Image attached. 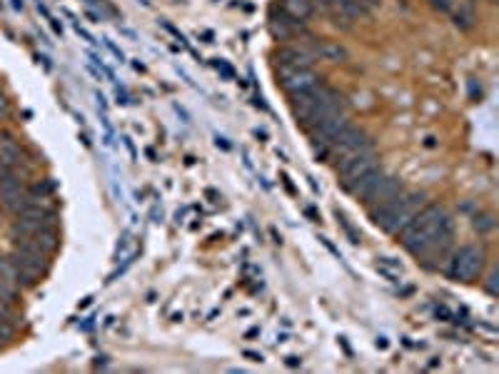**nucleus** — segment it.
Segmentation results:
<instances>
[{
  "label": "nucleus",
  "mask_w": 499,
  "mask_h": 374,
  "mask_svg": "<svg viewBox=\"0 0 499 374\" xmlns=\"http://www.w3.org/2000/svg\"><path fill=\"white\" fill-rule=\"evenodd\" d=\"M397 237H400L402 247L407 249V252H412L417 257H427L452 247L454 227L442 205H425L397 233Z\"/></svg>",
  "instance_id": "obj_1"
},
{
  "label": "nucleus",
  "mask_w": 499,
  "mask_h": 374,
  "mask_svg": "<svg viewBox=\"0 0 499 374\" xmlns=\"http://www.w3.org/2000/svg\"><path fill=\"white\" fill-rule=\"evenodd\" d=\"M425 195L422 193H402L397 198L387 200V202H379L374 207H370V217L374 220V225L382 227L385 233L397 235L402 227L407 225L414 215H417L422 207H425Z\"/></svg>",
  "instance_id": "obj_2"
},
{
  "label": "nucleus",
  "mask_w": 499,
  "mask_h": 374,
  "mask_svg": "<svg viewBox=\"0 0 499 374\" xmlns=\"http://www.w3.org/2000/svg\"><path fill=\"white\" fill-rule=\"evenodd\" d=\"M484 270V249H479L477 244H465L459 247L452 255L447 267V275L454 282H472L475 277H479Z\"/></svg>",
  "instance_id": "obj_3"
},
{
  "label": "nucleus",
  "mask_w": 499,
  "mask_h": 374,
  "mask_svg": "<svg viewBox=\"0 0 499 374\" xmlns=\"http://www.w3.org/2000/svg\"><path fill=\"white\" fill-rule=\"evenodd\" d=\"M350 125V120H347V115H332V118H325L320 120L317 125H312L310 130V140L312 145H315V155L317 158H325V155L330 153V148H332V142L337 140V135Z\"/></svg>",
  "instance_id": "obj_4"
},
{
  "label": "nucleus",
  "mask_w": 499,
  "mask_h": 374,
  "mask_svg": "<svg viewBox=\"0 0 499 374\" xmlns=\"http://www.w3.org/2000/svg\"><path fill=\"white\" fill-rule=\"evenodd\" d=\"M332 90V88H328L325 83H317V85L307 88V90L302 92H295V95H290V105H293V115L295 120H297L300 125L304 127V123L310 120V115L315 113V108L320 105V100L328 92Z\"/></svg>",
  "instance_id": "obj_5"
},
{
  "label": "nucleus",
  "mask_w": 499,
  "mask_h": 374,
  "mask_svg": "<svg viewBox=\"0 0 499 374\" xmlns=\"http://www.w3.org/2000/svg\"><path fill=\"white\" fill-rule=\"evenodd\" d=\"M322 83V78L315 73L312 68H280V85L287 95H295V92H302L307 88Z\"/></svg>",
  "instance_id": "obj_6"
},
{
  "label": "nucleus",
  "mask_w": 499,
  "mask_h": 374,
  "mask_svg": "<svg viewBox=\"0 0 499 374\" xmlns=\"http://www.w3.org/2000/svg\"><path fill=\"white\" fill-rule=\"evenodd\" d=\"M405 190H402V182L397 180V177H392V175H382L379 177V182L377 185L370 190L365 198H362V202L365 205H370V207H374V205H379V202H387V200H392V198H397V195H402Z\"/></svg>",
  "instance_id": "obj_7"
},
{
  "label": "nucleus",
  "mask_w": 499,
  "mask_h": 374,
  "mask_svg": "<svg viewBox=\"0 0 499 374\" xmlns=\"http://www.w3.org/2000/svg\"><path fill=\"white\" fill-rule=\"evenodd\" d=\"M372 167H377V155H374V153L362 155V158L352 160V162H347V165H342V167H339V170H337L339 182H342V187L352 185L357 177H362L365 172L372 170Z\"/></svg>",
  "instance_id": "obj_8"
},
{
  "label": "nucleus",
  "mask_w": 499,
  "mask_h": 374,
  "mask_svg": "<svg viewBox=\"0 0 499 374\" xmlns=\"http://www.w3.org/2000/svg\"><path fill=\"white\" fill-rule=\"evenodd\" d=\"M365 142H370V137L365 135V130H360V127H352V125H347V127H344V130L337 135V140L332 142L330 153H332V155H339V153H344V150L360 148V145H365Z\"/></svg>",
  "instance_id": "obj_9"
},
{
  "label": "nucleus",
  "mask_w": 499,
  "mask_h": 374,
  "mask_svg": "<svg viewBox=\"0 0 499 374\" xmlns=\"http://www.w3.org/2000/svg\"><path fill=\"white\" fill-rule=\"evenodd\" d=\"M277 60H280V68H310L315 62V55L302 48H282L277 50Z\"/></svg>",
  "instance_id": "obj_10"
},
{
  "label": "nucleus",
  "mask_w": 499,
  "mask_h": 374,
  "mask_svg": "<svg viewBox=\"0 0 499 374\" xmlns=\"http://www.w3.org/2000/svg\"><path fill=\"white\" fill-rule=\"evenodd\" d=\"M302 28H304L302 20H295V18H290L287 13H282L280 18H277V13H275V15L270 18V33L280 40L293 38V35H297Z\"/></svg>",
  "instance_id": "obj_11"
},
{
  "label": "nucleus",
  "mask_w": 499,
  "mask_h": 374,
  "mask_svg": "<svg viewBox=\"0 0 499 374\" xmlns=\"http://www.w3.org/2000/svg\"><path fill=\"white\" fill-rule=\"evenodd\" d=\"M382 175H385V172H382V167H379V165H377V167H372V170L365 172V175H362V177H357V180L352 182V185L344 187V190H347V193H350L352 198L362 200V198H365V195L370 193V190H372L374 185H377L379 177H382Z\"/></svg>",
  "instance_id": "obj_12"
},
{
  "label": "nucleus",
  "mask_w": 499,
  "mask_h": 374,
  "mask_svg": "<svg viewBox=\"0 0 499 374\" xmlns=\"http://www.w3.org/2000/svg\"><path fill=\"white\" fill-rule=\"evenodd\" d=\"M332 11H335V15L342 18V20H357V18L367 15L365 0H335Z\"/></svg>",
  "instance_id": "obj_13"
},
{
  "label": "nucleus",
  "mask_w": 499,
  "mask_h": 374,
  "mask_svg": "<svg viewBox=\"0 0 499 374\" xmlns=\"http://www.w3.org/2000/svg\"><path fill=\"white\" fill-rule=\"evenodd\" d=\"M0 162L6 165V167H15V165L23 162V150H20V145L15 142V137L6 135L0 137Z\"/></svg>",
  "instance_id": "obj_14"
},
{
  "label": "nucleus",
  "mask_w": 499,
  "mask_h": 374,
  "mask_svg": "<svg viewBox=\"0 0 499 374\" xmlns=\"http://www.w3.org/2000/svg\"><path fill=\"white\" fill-rule=\"evenodd\" d=\"M312 55L320 57V60H328V62L347 60V50H344L342 46H337V43H330V40H325V43H317L315 53H312Z\"/></svg>",
  "instance_id": "obj_15"
},
{
  "label": "nucleus",
  "mask_w": 499,
  "mask_h": 374,
  "mask_svg": "<svg viewBox=\"0 0 499 374\" xmlns=\"http://www.w3.org/2000/svg\"><path fill=\"white\" fill-rule=\"evenodd\" d=\"M282 11L290 18H295V20H302L304 23L312 15L315 6H312V0H282Z\"/></svg>",
  "instance_id": "obj_16"
},
{
  "label": "nucleus",
  "mask_w": 499,
  "mask_h": 374,
  "mask_svg": "<svg viewBox=\"0 0 499 374\" xmlns=\"http://www.w3.org/2000/svg\"><path fill=\"white\" fill-rule=\"evenodd\" d=\"M370 153H374V142L372 140L365 142V145H360V148H352V150H344V153H339V155H332V158H335V170H339L342 165L352 162V160L362 158V155H370Z\"/></svg>",
  "instance_id": "obj_17"
},
{
  "label": "nucleus",
  "mask_w": 499,
  "mask_h": 374,
  "mask_svg": "<svg viewBox=\"0 0 499 374\" xmlns=\"http://www.w3.org/2000/svg\"><path fill=\"white\" fill-rule=\"evenodd\" d=\"M449 13H454V23L462 25V28L470 30L475 25V6H472L470 0H459V8L454 6Z\"/></svg>",
  "instance_id": "obj_18"
},
{
  "label": "nucleus",
  "mask_w": 499,
  "mask_h": 374,
  "mask_svg": "<svg viewBox=\"0 0 499 374\" xmlns=\"http://www.w3.org/2000/svg\"><path fill=\"white\" fill-rule=\"evenodd\" d=\"M17 190H23V180H20L13 170L8 172V175L0 177V198H3V195L17 193Z\"/></svg>",
  "instance_id": "obj_19"
},
{
  "label": "nucleus",
  "mask_w": 499,
  "mask_h": 374,
  "mask_svg": "<svg viewBox=\"0 0 499 374\" xmlns=\"http://www.w3.org/2000/svg\"><path fill=\"white\" fill-rule=\"evenodd\" d=\"M0 277L8 279V282H13V284H20V275H17V267L10 257L0 255Z\"/></svg>",
  "instance_id": "obj_20"
},
{
  "label": "nucleus",
  "mask_w": 499,
  "mask_h": 374,
  "mask_svg": "<svg viewBox=\"0 0 499 374\" xmlns=\"http://www.w3.org/2000/svg\"><path fill=\"white\" fill-rule=\"evenodd\" d=\"M52 190H55V185H52L50 180H41V182H35L28 193L33 195V198H38V200H48L52 195Z\"/></svg>",
  "instance_id": "obj_21"
},
{
  "label": "nucleus",
  "mask_w": 499,
  "mask_h": 374,
  "mask_svg": "<svg viewBox=\"0 0 499 374\" xmlns=\"http://www.w3.org/2000/svg\"><path fill=\"white\" fill-rule=\"evenodd\" d=\"M17 284H13V282H8V279H3L0 277V300H6V302H10V305H15L17 302Z\"/></svg>",
  "instance_id": "obj_22"
},
{
  "label": "nucleus",
  "mask_w": 499,
  "mask_h": 374,
  "mask_svg": "<svg viewBox=\"0 0 499 374\" xmlns=\"http://www.w3.org/2000/svg\"><path fill=\"white\" fill-rule=\"evenodd\" d=\"M492 227H494V220L489 215H477L475 217V230H477V233L484 235V233H489Z\"/></svg>",
  "instance_id": "obj_23"
},
{
  "label": "nucleus",
  "mask_w": 499,
  "mask_h": 374,
  "mask_svg": "<svg viewBox=\"0 0 499 374\" xmlns=\"http://www.w3.org/2000/svg\"><path fill=\"white\" fill-rule=\"evenodd\" d=\"M213 65H215V70H218V73L223 75L225 80H235V70H232V65H227V62L220 60V57L213 62Z\"/></svg>",
  "instance_id": "obj_24"
},
{
  "label": "nucleus",
  "mask_w": 499,
  "mask_h": 374,
  "mask_svg": "<svg viewBox=\"0 0 499 374\" xmlns=\"http://www.w3.org/2000/svg\"><path fill=\"white\" fill-rule=\"evenodd\" d=\"M0 319H3V322H13V324H15V312H13L10 302L0 300Z\"/></svg>",
  "instance_id": "obj_25"
},
{
  "label": "nucleus",
  "mask_w": 499,
  "mask_h": 374,
  "mask_svg": "<svg viewBox=\"0 0 499 374\" xmlns=\"http://www.w3.org/2000/svg\"><path fill=\"white\" fill-rule=\"evenodd\" d=\"M379 265L387 267V270H395V272H400V275H402V270H405V267H402V262L395 260V257H379Z\"/></svg>",
  "instance_id": "obj_26"
},
{
  "label": "nucleus",
  "mask_w": 499,
  "mask_h": 374,
  "mask_svg": "<svg viewBox=\"0 0 499 374\" xmlns=\"http://www.w3.org/2000/svg\"><path fill=\"white\" fill-rule=\"evenodd\" d=\"M432 6L440 8V11H444V13H449L454 6H457V0H432Z\"/></svg>",
  "instance_id": "obj_27"
},
{
  "label": "nucleus",
  "mask_w": 499,
  "mask_h": 374,
  "mask_svg": "<svg viewBox=\"0 0 499 374\" xmlns=\"http://www.w3.org/2000/svg\"><path fill=\"white\" fill-rule=\"evenodd\" d=\"M105 46H108L110 48V53H113V55L115 57H118V60H125V55H122V50H120V48H118V46H115V43H113V40H108V38H105Z\"/></svg>",
  "instance_id": "obj_28"
},
{
  "label": "nucleus",
  "mask_w": 499,
  "mask_h": 374,
  "mask_svg": "<svg viewBox=\"0 0 499 374\" xmlns=\"http://www.w3.org/2000/svg\"><path fill=\"white\" fill-rule=\"evenodd\" d=\"M162 28H165V30H167V33H172V35H175V38H178V40H180V43H183V46H185V48H188V40H185V35H183V33H178V30L172 28V25H170V23H162Z\"/></svg>",
  "instance_id": "obj_29"
},
{
  "label": "nucleus",
  "mask_w": 499,
  "mask_h": 374,
  "mask_svg": "<svg viewBox=\"0 0 499 374\" xmlns=\"http://www.w3.org/2000/svg\"><path fill=\"white\" fill-rule=\"evenodd\" d=\"M87 3H90V6H98L103 15H110V13H113V11L108 8V3H105V0H87Z\"/></svg>",
  "instance_id": "obj_30"
},
{
  "label": "nucleus",
  "mask_w": 499,
  "mask_h": 374,
  "mask_svg": "<svg viewBox=\"0 0 499 374\" xmlns=\"http://www.w3.org/2000/svg\"><path fill=\"white\" fill-rule=\"evenodd\" d=\"M497 279H499V275H497V272L489 275V284H487L489 295H497Z\"/></svg>",
  "instance_id": "obj_31"
},
{
  "label": "nucleus",
  "mask_w": 499,
  "mask_h": 374,
  "mask_svg": "<svg viewBox=\"0 0 499 374\" xmlns=\"http://www.w3.org/2000/svg\"><path fill=\"white\" fill-rule=\"evenodd\" d=\"M122 140H125V148L130 150V158H132V160L138 158V153H135V145H132V140H130V137H122Z\"/></svg>",
  "instance_id": "obj_32"
},
{
  "label": "nucleus",
  "mask_w": 499,
  "mask_h": 374,
  "mask_svg": "<svg viewBox=\"0 0 499 374\" xmlns=\"http://www.w3.org/2000/svg\"><path fill=\"white\" fill-rule=\"evenodd\" d=\"M247 359H253V362H262V354H258V352H245Z\"/></svg>",
  "instance_id": "obj_33"
},
{
  "label": "nucleus",
  "mask_w": 499,
  "mask_h": 374,
  "mask_svg": "<svg viewBox=\"0 0 499 374\" xmlns=\"http://www.w3.org/2000/svg\"><path fill=\"white\" fill-rule=\"evenodd\" d=\"M287 367H300V359L297 357H287Z\"/></svg>",
  "instance_id": "obj_34"
},
{
  "label": "nucleus",
  "mask_w": 499,
  "mask_h": 374,
  "mask_svg": "<svg viewBox=\"0 0 499 374\" xmlns=\"http://www.w3.org/2000/svg\"><path fill=\"white\" fill-rule=\"evenodd\" d=\"M317 3H322V6H332L335 0H317Z\"/></svg>",
  "instance_id": "obj_35"
}]
</instances>
